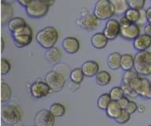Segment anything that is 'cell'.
Wrapping results in <instances>:
<instances>
[{"mask_svg":"<svg viewBox=\"0 0 151 126\" xmlns=\"http://www.w3.org/2000/svg\"><path fill=\"white\" fill-rule=\"evenodd\" d=\"M108 41L109 39L105 36L103 32H97L94 34L92 36L90 40L91 44L96 50H102L106 47Z\"/></svg>","mask_w":151,"mask_h":126,"instance_id":"17","label":"cell"},{"mask_svg":"<svg viewBox=\"0 0 151 126\" xmlns=\"http://www.w3.org/2000/svg\"><path fill=\"white\" fill-rule=\"evenodd\" d=\"M133 46L138 52L145 51L151 46V36L146 34L139 35L134 40Z\"/></svg>","mask_w":151,"mask_h":126,"instance_id":"14","label":"cell"},{"mask_svg":"<svg viewBox=\"0 0 151 126\" xmlns=\"http://www.w3.org/2000/svg\"><path fill=\"white\" fill-rule=\"evenodd\" d=\"M121 87L123 89L124 91V94H125V96L131 97V98H134V97H137L138 95L137 94V92L134 91L133 88L131 87L129 85H127V84H125V83H122L121 85Z\"/></svg>","mask_w":151,"mask_h":126,"instance_id":"36","label":"cell"},{"mask_svg":"<svg viewBox=\"0 0 151 126\" xmlns=\"http://www.w3.org/2000/svg\"><path fill=\"white\" fill-rule=\"evenodd\" d=\"M122 54L117 52H113L108 56L107 65L112 71H116L121 68Z\"/></svg>","mask_w":151,"mask_h":126,"instance_id":"18","label":"cell"},{"mask_svg":"<svg viewBox=\"0 0 151 126\" xmlns=\"http://www.w3.org/2000/svg\"><path fill=\"white\" fill-rule=\"evenodd\" d=\"M148 126H151V125H148Z\"/></svg>","mask_w":151,"mask_h":126,"instance_id":"48","label":"cell"},{"mask_svg":"<svg viewBox=\"0 0 151 126\" xmlns=\"http://www.w3.org/2000/svg\"><path fill=\"white\" fill-rule=\"evenodd\" d=\"M121 32V24L119 21L115 19H109L108 20L103 33L109 41H113L120 35Z\"/></svg>","mask_w":151,"mask_h":126,"instance_id":"12","label":"cell"},{"mask_svg":"<svg viewBox=\"0 0 151 126\" xmlns=\"http://www.w3.org/2000/svg\"><path fill=\"white\" fill-rule=\"evenodd\" d=\"M127 3L129 8L141 11L145 6V0H127Z\"/></svg>","mask_w":151,"mask_h":126,"instance_id":"34","label":"cell"},{"mask_svg":"<svg viewBox=\"0 0 151 126\" xmlns=\"http://www.w3.org/2000/svg\"><path fill=\"white\" fill-rule=\"evenodd\" d=\"M116 102L118 103V104H119V106L121 107V109H122V110H125L126 109V108L128 107L129 103V100L128 98L126 96H123L122 98V99H120L118 101H116Z\"/></svg>","mask_w":151,"mask_h":126,"instance_id":"38","label":"cell"},{"mask_svg":"<svg viewBox=\"0 0 151 126\" xmlns=\"http://www.w3.org/2000/svg\"><path fill=\"white\" fill-rule=\"evenodd\" d=\"M110 2L115 10V15L118 16L124 15L129 9L127 0H110Z\"/></svg>","mask_w":151,"mask_h":126,"instance_id":"20","label":"cell"},{"mask_svg":"<svg viewBox=\"0 0 151 126\" xmlns=\"http://www.w3.org/2000/svg\"><path fill=\"white\" fill-rule=\"evenodd\" d=\"M45 58L50 63L58 64L62 58V54L58 48L53 47L49 50H47L45 52Z\"/></svg>","mask_w":151,"mask_h":126,"instance_id":"19","label":"cell"},{"mask_svg":"<svg viewBox=\"0 0 151 126\" xmlns=\"http://www.w3.org/2000/svg\"><path fill=\"white\" fill-rule=\"evenodd\" d=\"M122 37L126 40H134L140 35V28L137 24L134 23H125L121 24V32Z\"/></svg>","mask_w":151,"mask_h":126,"instance_id":"11","label":"cell"},{"mask_svg":"<svg viewBox=\"0 0 151 126\" xmlns=\"http://www.w3.org/2000/svg\"><path fill=\"white\" fill-rule=\"evenodd\" d=\"M62 46L66 53L73 54V53L78 52L81 44H80V41L77 38L73 37V36H68L63 40Z\"/></svg>","mask_w":151,"mask_h":126,"instance_id":"13","label":"cell"},{"mask_svg":"<svg viewBox=\"0 0 151 126\" xmlns=\"http://www.w3.org/2000/svg\"><path fill=\"white\" fill-rule=\"evenodd\" d=\"M147 99H148V100H151V90H150V94H149L148 97H147Z\"/></svg>","mask_w":151,"mask_h":126,"instance_id":"47","label":"cell"},{"mask_svg":"<svg viewBox=\"0 0 151 126\" xmlns=\"http://www.w3.org/2000/svg\"><path fill=\"white\" fill-rule=\"evenodd\" d=\"M130 116L131 115L126 110H122L121 114L115 119V121L116 123L121 124V125L127 123L129 120H130Z\"/></svg>","mask_w":151,"mask_h":126,"instance_id":"35","label":"cell"},{"mask_svg":"<svg viewBox=\"0 0 151 126\" xmlns=\"http://www.w3.org/2000/svg\"><path fill=\"white\" fill-rule=\"evenodd\" d=\"M23 35H28V36H33V32L31 27L28 26L27 24L24 25V26L21 27L20 28L16 30L15 32L12 33V36H23Z\"/></svg>","mask_w":151,"mask_h":126,"instance_id":"32","label":"cell"},{"mask_svg":"<svg viewBox=\"0 0 151 126\" xmlns=\"http://www.w3.org/2000/svg\"><path fill=\"white\" fill-rule=\"evenodd\" d=\"M129 85L136 91L138 96L147 99L151 90V82L149 79L138 76L132 79Z\"/></svg>","mask_w":151,"mask_h":126,"instance_id":"7","label":"cell"},{"mask_svg":"<svg viewBox=\"0 0 151 126\" xmlns=\"http://www.w3.org/2000/svg\"><path fill=\"white\" fill-rule=\"evenodd\" d=\"M1 44H2V52L4 51V47H5V41L3 37H1Z\"/></svg>","mask_w":151,"mask_h":126,"instance_id":"44","label":"cell"},{"mask_svg":"<svg viewBox=\"0 0 151 126\" xmlns=\"http://www.w3.org/2000/svg\"><path fill=\"white\" fill-rule=\"evenodd\" d=\"M99 65L95 61H87L83 63L81 70L84 73V76L88 78L96 76L99 72Z\"/></svg>","mask_w":151,"mask_h":126,"instance_id":"16","label":"cell"},{"mask_svg":"<svg viewBox=\"0 0 151 126\" xmlns=\"http://www.w3.org/2000/svg\"><path fill=\"white\" fill-rule=\"evenodd\" d=\"M22 119V113L20 109L17 106L8 105L3 106L2 109V120L6 125H15L20 122Z\"/></svg>","mask_w":151,"mask_h":126,"instance_id":"4","label":"cell"},{"mask_svg":"<svg viewBox=\"0 0 151 126\" xmlns=\"http://www.w3.org/2000/svg\"><path fill=\"white\" fill-rule=\"evenodd\" d=\"M16 1H17L18 3H19V5H21L22 7H26L32 1H33V0H16Z\"/></svg>","mask_w":151,"mask_h":126,"instance_id":"41","label":"cell"},{"mask_svg":"<svg viewBox=\"0 0 151 126\" xmlns=\"http://www.w3.org/2000/svg\"><path fill=\"white\" fill-rule=\"evenodd\" d=\"M96 82L99 86H106L111 82L110 74L105 71H99L96 76Z\"/></svg>","mask_w":151,"mask_h":126,"instance_id":"25","label":"cell"},{"mask_svg":"<svg viewBox=\"0 0 151 126\" xmlns=\"http://www.w3.org/2000/svg\"><path fill=\"white\" fill-rule=\"evenodd\" d=\"M137 108H138V106L137 105L136 103L134 102V101H130L129 103L128 107L126 108L125 110L128 111L129 114L132 115V114H134V112L137 110Z\"/></svg>","mask_w":151,"mask_h":126,"instance_id":"39","label":"cell"},{"mask_svg":"<svg viewBox=\"0 0 151 126\" xmlns=\"http://www.w3.org/2000/svg\"><path fill=\"white\" fill-rule=\"evenodd\" d=\"M11 68H12L11 63L6 59H2V61H1V74L3 75L8 74L11 71Z\"/></svg>","mask_w":151,"mask_h":126,"instance_id":"37","label":"cell"},{"mask_svg":"<svg viewBox=\"0 0 151 126\" xmlns=\"http://www.w3.org/2000/svg\"><path fill=\"white\" fill-rule=\"evenodd\" d=\"M134 66V57L131 54L125 53L122 55L121 59V68L123 71H128L133 70Z\"/></svg>","mask_w":151,"mask_h":126,"instance_id":"22","label":"cell"},{"mask_svg":"<svg viewBox=\"0 0 151 126\" xmlns=\"http://www.w3.org/2000/svg\"><path fill=\"white\" fill-rule=\"evenodd\" d=\"M59 39L58 31L54 27H46L40 30L35 36V40L41 47L49 50L54 47Z\"/></svg>","mask_w":151,"mask_h":126,"instance_id":"1","label":"cell"},{"mask_svg":"<svg viewBox=\"0 0 151 126\" xmlns=\"http://www.w3.org/2000/svg\"><path fill=\"white\" fill-rule=\"evenodd\" d=\"M12 95V89L10 87V86L3 82L1 83V101L2 103L8 102L11 100Z\"/></svg>","mask_w":151,"mask_h":126,"instance_id":"26","label":"cell"},{"mask_svg":"<svg viewBox=\"0 0 151 126\" xmlns=\"http://www.w3.org/2000/svg\"><path fill=\"white\" fill-rule=\"evenodd\" d=\"M51 91V88L45 81H35L32 83L30 88L31 95L35 99H42L47 96Z\"/></svg>","mask_w":151,"mask_h":126,"instance_id":"9","label":"cell"},{"mask_svg":"<svg viewBox=\"0 0 151 126\" xmlns=\"http://www.w3.org/2000/svg\"><path fill=\"white\" fill-rule=\"evenodd\" d=\"M111 101H112V100H111L109 94L104 93V94L101 95L98 97L97 101H96V105L98 107V109H100L101 110H105V111L106 109H107V107L109 106V104L111 103Z\"/></svg>","mask_w":151,"mask_h":126,"instance_id":"30","label":"cell"},{"mask_svg":"<svg viewBox=\"0 0 151 126\" xmlns=\"http://www.w3.org/2000/svg\"><path fill=\"white\" fill-rule=\"evenodd\" d=\"M138 76H140V75L134 70V71L131 70V71H125V74H124V76L122 78V83H125V84L129 85L132 79H135V78Z\"/></svg>","mask_w":151,"mask_h":126,"instance_id":"33","label":"cell"},{"mask_svg":"<svg viewBox=\"0 0 151 126\" xmlns=\"http://www.w3.org/2000/svg\"><path fill=\"white\" fill-rule=\"evenodd\" d=\"M145 19L148 24H151V7L145 11Z\"/></svg>","mask_w":151,"mask_h":126,"instance_id":"40","label":"cell"},{"mask_svg":"<svg viewBox=\"0 0 151 126\" xmlns=\"http://www.w3.org/2000/svg\"><path fill=\"white\" fill-rule=\"evenodd\" d=\"M55 117L47 109L39 111L34 118L35 126H54Z\"/></svg>","mask_w":151,"mask_h":126,"instance_id":"10","label":"cell"},{"mask_svg":"<svg viewBox=\"0 0 151 126\" xmlns=\"http://www.w3.org/2000/svg\"><path fill=\"white\" fill-rule=\"evenodd\" d=\"M122 111V109H121V107L116 101H111V103L109 104L107 109L105 110L106 115L108 117L112 119H114V120L121 114Z\"/></svg>","mask_w":151,"mask_h":126,"instance_id":"21","label":"cell"},{"mask_svg":"<svg viewBox=\"0 0 151 126\" xmlns=\"http://www.w3.org/2000/svg\"><path fill=\"white\" fill-rule=\"evenodd\" d=\"M27 23L24 19L17 16V17H13L11 20L9 21L8 24H7V28H8L9 31L13 33L16 30L20 28L21 27L24 26Z\"/></svg>","mask_w":151,"mask_h":126,"instance_id":"23","label":"cell"},{"mask_svg":"<svg viewBox=\"0 0 151 126\" xmlns=\"http://www.w3.org/2000/svg\"><path fill=\"white\" fill-rule=\"evenodd\" d=\"M109 95L112 101H118L122 97L125 96L124 91L121 87H113L109 91Z\"/></svg>","mask_w":151,"mask_h":126,"instance_id":"31","label":"cell"},{"mask_svg":"<svg viewBox=\"0 0 151 126\" xmlns=\"http://www.w3.org/2000/svg\"><path fill=\"white\" fill-rule=\"evenodd\" d=\"M84 74L81 68H75L70 72V80L76 84H81L84 80Z\"/></svg>","mask_w":151,"mask_h":126,"instance_id":"27","label":"cell"},{"mask_svg":"<svg viewBox=\"0 0 151 126\" xmlns=\"http://www.w3.org/2000/svg\"><path fill=\"white\" fill-rule=\"evenodd\" d=\"M40 1L47 3V4H48L49 6H52L53 3H54V2H55V0H40Z\"/></svg>","mask_w":151,"mask_h":126,"instance_id":"43","label":"cell"},{"mask_svg":"<svg viewBox=\"0 0 151 126\" xmlns=\"http://www.w3.org/2000/svg\"><path fill=\"white\" fill-rule=\"evenodd\" d=\"M144 32L146 35L151 36V24H147L144 28Z\"/></svg>","mask_w":151,"mask_h":126,"instance_id":"42","label":"cell"},{"mask_svg":"<svg viewBox=\"0 0 151 126\" xmlns=\"http://www.w3.org/2000/svg\"><path fill=\"white\" fill-rule=\"evenodd\" d=\"M137 110L140 111V112H143V111H145V107L142 105H140L138 106V108H137Z\"/></svg>","mask_w":151,"mask_h":126,"instance_id":"45","label":"cell"},{"mask_svg":"<svg viewBox=\"0 0 151 126\" xmlns=\"http://www.w3.org/2000/svg\"><path fill=\"white\" fill-rule=\"evenodd\" d=\"M12 1H14V0H2V2H4V3H11Z\"/></svg>","mask_w":151,"mask_h":126,"instance_id":"46","label":"cell"},{"mask_svg":"<svg viewBox=\"0 0 151 126\" xmlns=\"http://www.w3.org/2000/svg\"><path fill=\"white\" fill-rule=\"evenodd\" d=\"M48 110L55 117H61L65 114V108L60 103H55L52 104Z\"/></svg>","mask_w":151,"mask_h":126,"instance_id":"29","label":"cell"},{"mask_svg":"<svg viewBox=\"0 0 151 126\" xmlns=\"http://www.w3.org/2000/svg\"><path fill=\"white\" fill-rule=\"evenodd\" d=\"M141 15H142V13H141V12L138 11V10L129 8L127 12H125V14L124 15H125V18H126L130 23L137 24V22H138L140 19H141Z\"/></svg>","mask_w":151,"mask_h":126,"instance_id":"28","label":"cell"},{"mask_svg":"<svg viewBox=\"0 0 151 126\" xmlns=\"http://www.w3.org/2000/svg\"><path fill=\"white\" fill-rule=\"evenodd\" d=\"M77 24L84 29L93 30L100 24V20L94 14H91L89 12L83 13L81 17L77 20Z\"/></svg>","mask_w":151,"mask_h":126,"instance_id":"8","label":"cell"},{"mask_svg":"<svg viewBox=\"0 0 151 126\" xmlns=\"http://www.w3.org/2000/svg\"><path fill=\"white\" fill-rule=\"evenodd\" d=\"M134 71L140 76L151 74V53L147 50L138 52L134 57Z\"/></svg>","mask_w":151,"mask_h":126,"instance_id":"2","label":"cell"},{"mask_svg":"<svg viewBox=\"0 0 151 126\" xmlns=\"http://www.w3.org/2000/svg\"><path fill=\"white\" fill-rule=\"evenodd\" d=\"M93 14L100 20H109L115 15V10L110 0H98L95 3Z\"/></svg>","mask_w":151,"mask_h":126,"instance_id":"3","label":"cell"},{"mask_svg":"<svg viewBox=\"0 0 151 126\" xmlns=\"http://www.w3.org/2000/svg\"><path fill=\"white\" fill-rule=\"evenodd\" d=\"M14 42H15V47L23 48L29 45L32 41V36L23 35L17 36H12Z\"/></svg>","mask_w":151,"mask_h":126,"instance_id":"24","label":"cell"},{"mask_svg":"<svg viewBox=\"0 0 151 126\" xmlns=\"http://www.w3.org/2000/svg\"><path fill=\"white\" fill-rule=\"evenodd\" d=\"M14 17V9L11 3L2 2L1 4V24L5 25Z\"/></svg>","mask_w":151,"mask_h":126,"instance_id":"15","label":"cell"},{"mask_svg":"<svg viewBox=\"0 0 151 126\" xmlns=\"http://www.w3.org/2000/svg\"><path fill=\"white\" fill-rule=\"evenodd\" d=\"M45 82L53 92H59L64 87L66 78L64 74L55 71H49L45 75Z\"/></svg>","mask_w":151,"mask_h":126,"instance_id":"6","label":"cell"},{"mask_svg":"<svg viewBox=\"0 0 151 126\" xmlns=\"http://www.w3.org/2000/svg\"><path fill=\"white\" fill-rule=\"evenodd\" d=\"M48 4L40 0H33L25 7L26 14L32 19H40L46 15L49 10Z\"/></svg>","mask_w":151,"mask_h":126,"instance_id":"5","label":"cell"}]
</instances>
